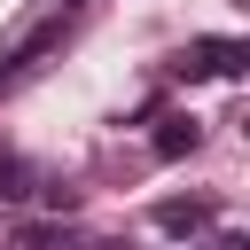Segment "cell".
Returning <instances> with one entry per match:
<instances>
[{"label": "cell", "instance_id": "4", "mask_svg": "<svg viewBox=\"0 0 250 250\" xmlns=\"http://www.w3.org/2000/svg\"><path fill=\"white\" fill-rule=\"evenodd\" d=\"M156 227L164 234H203L211 227V203H156Z\"/></svg>", "mask_w": 250, "mask_h": 250}, {"label": "cell", "instance_id": "6", "mask_svg": "<svg viewBox=\"0 0 250 250\" xmlns=\"http://www.w3.org/2000/svg\"><path fill=\"white\" fill-rule=\"evenodd\" d=\"M62 8H78V0H62Z\"/></svg>", "mask_w": 250, "mask_h": 250}, {"label": "cell", "instance_id": "2", "mask_svg": "<svg viewBox=\"0 0 250 250\" xmlns=\"http://www.w3.org/2000/svg\"><path fill=\"white\" fill-rule=\"evenodd\" d=\"M195 141H203V125H195V117H164V125H156V141H148V148H156V156H164V164H180V156H195Z\"/></svg>", "mask_w": 250, "mask_h": 250}, {"label": "cell", "instance_id": "3", "mask_svg": "<svg viewBox=\"0 0 250 250\" xmlns=\"http://www.w3.org/2000/svg\"><path fill=\"white\" fill-rule=\"evenodd\" d=\"M55 47H62V16H55V23H39V31H31V39H23V47H16L8 62H0V78H16V70H31V62H39V55H55Z\"/></svg>", "mask_w": 250, "mask_h": 250}, {"label": "cell", "instance_id": "5", "mask_svg": "<svg viewBox=\"0 0 250 250\" xmlns=\"http://www.w3.org/2000/svg\"><path fill=\"white\" fill-rule=\"evenodd\" d=\"M23 195H39L31 188V164L23 156H0V203H23Z\"/></svg>", "mask_w": 250, "mask_h": 250}, {"label": "cell", "instance_id": "1", "mask_svg": "<svg viewBox=\"0 0 250 250\" xmlns=\"http://www.w3.org/2000/svg\"><path fill=\"white\" fill-rule=\"evenodd\" d=\"M172 70H180V78H234V70H242V47H234V39H188V55H180Z\"/></svg>", "mask_w": 250, "mask_h": 250}]
</instances>
